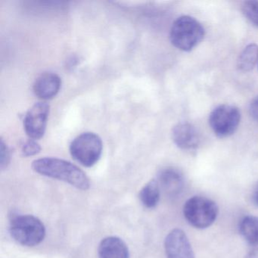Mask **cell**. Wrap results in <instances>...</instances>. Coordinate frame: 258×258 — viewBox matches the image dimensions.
<instances>
[{"label":"cell","instance_id":"obj_20","mask_svg":"<svg viewBox=\"0 0 258 258\" xmlns=\"http://www.w3.org/2000/svg\"><path fill=\"white\" fill-rule=\"evenodd\" d=\"M252 199L253 203L258 207V182L253 188V193H252Z\"/></svg>","mask_w":258,"mask_h":258},{"label":"cell","instance_id":"obj_15","mask_svg":"<svg viewBox=\"0 0 258 258\" xmlns=\"http://www.w3.org/2000/svg\"><path fill=\"white\" fill-rule=\"evenodd\" d=\"M258 62V46L251 43L246 46L238 56L237 67L242 72H248Z\"/></svg>","mask_w":258,"mask_h":258},{"label":"cell","instance_id":"obj_1","mask_svg":"<svg viewBox=\"0 0 258 258\" xmlns=\"http://www.w3.org/2000/svg\"><path fill=\"white\" fill-rule=\"evenodd\" d=\"M31 167L38 174L67 182L78 189L86 191L90 188V181L87 174L78 166L66 160L40 158L35 160Z\"/></svg>","mask_w":258,"mask_h":258},{"label":"cell","instance_id":"obj_19","mask_svg":"<svg viewBox=\"0 0 258 258\" xmlns=\"http://www.w3.org/2000/svg\"><path fill=\"white\" fill-rule=\"evenodd\" d=\"M250 115L258 122V96L253 99L249 108Z\"/></svg>","mask_w":258,"mask_h":258},{"label":"cell","instance_id":"obj_14","mask_svg":"<svg viewBox=\"0 0 258 258\" xmlns=\"http://www.w3.org/2000/svg\"><path fill=\"white\" fill-rule=\"evenodd\" d=\"M239 232L243 238L251 245H258V217L246 216L239 223Z\"/></svg>","mask_w":258,"mask_h":258},{"label":"cell","instance_id":"obj_4","mask_svg":"<svg viewBox=\"0 0 258 258\" xmlns=\"http://www.w3.org/2000/svg\"><path fill=\"white\" fill-rule=\"evenodd\" d=\"M219 209L217 204L206 197L194 196L186 201L183 214L190 225L197 229H206L217 219Z\"/></svg>","mask_w":258,"mask_h":258},{"label":"cell","instance_id":"obj_12","mask_svg":"<svg viewBox=\"0 0 258 258\" xmlns=\"http://www.w3.org/2000/svg\"><path fill=\"white\" fill-rule=\"evenodd\" d=\"M98 256L99 258H130L129 248L119 237L108 236L99 243Z\"/></svg>","mask_w":258,"mask_h":258},{"label":"cell","instance_id":"obj_7","mask_svg":"<svg viewBox=\"0 0 258 258\" xmlns=\"http://www.w3.org/2000/svg\"><path fill=\"white\" fill-rule=\"evenodd\" d=\"M49 114V105L46 102H38L27 112L24 120L25 132L32 140L42 138L46 132Z\"/></svg>","mask_w":258,"mask_h":258},{"label":"cell","instance_id":"obj_16","mask_svg":"<svg viewBox=\"0 0 258 258\" xmlns=\"http://www.w3.org/2000/svg\"><path fill=\"white\" fill-rule=\"evenodd\" d=\"M244 17L255 27L258 28V1H246L241 6Z\"/></svg>","mask_w":258,"mask_h":258},{"label":"cell","instance_id":"obj_2","mask_svg":"<svg viewBox=\"0 0 258 258\" xmlns=\"http://www.w3.org/2000/svg\"><path fill=\"white\" fill-rule=\"evenodd\" d=\"M205 34V28L200 22L190 16H182L170 28V42L176 49L189 52L202 41Z\"/></svg>","mask_w":258,"mask_h":258},{"label":"cell","instance_id":"obj_3","mask_svg":"<svg viewBox=\"0 0 258 258\" xmlns=\"http://www.w3.org/2000/svg\"><path fill=\"white\" fill-rule=\"evenodd\" d=\"M12 238L23 246L34 247L40 244L46 236L43 222L33 215H16L10 220Z\"/></svg>","mask_w":258,"mask_h":258},{"label":"cell","instance_id":"obj_10","mask_svg":"<svg viewBox=\"0 0 258 258\" xmlns=\"http://www.w3.org/2000/svg\"><path fill=\"white\" fill-rule=\"evenodd\" d=\"M156 179L161 189L170 197L177 196L183 189V176L176 169H164L158 173Z\"/></svg>","mask_w":258,"mask_h":258},{"label":"cell","instance_id":"obj_8","mask_svg":"<svg viewBox=\"0 0 258 258\" xmlns=\"http://www.w3.org/2000/svg\"><path fill=\"white\" fill-rule=\"evenodd\" d=\"M164 248L167 258H195L188 237L180 229H173L167 234Z\"/></svg>","mask_w":258,"mask_h":258},{"label":"cell","instance_id":"obj_6","mask_svg":"<svg viewBox=\"0 0 258 258\" xmlns=\"http://www.w3.org/2000/svg\"><path fill=\"white\" fill-rule=\"evenodd\" d=\"M241 113L237 107L231 105H219L214 108L209 117V124L217 137H230L238 129Z\"/></svg>","mask_w":258,"mask_h":258},{"label":"cell","instance_id":"obj_13","mask_svg":"<svg viewBox=\"0 0 258 258\" xmlns=\"http://www.w3.org/2000/svg\"><path fill=\"white\" fill-rule=\"evenodd\" d=\"M161 196V188L156 179H152L140 190V202L147 208H154L158 205Z\"/></svg>","mask_w":258,"mask_h":258},{"label":"cell","instance_id":"obj_18","mask_svg":"<svg viewBox=\"0 0 258 258\" xmlns=\"http://www.w3.org/2000/svg\"><path fill=\"white\" fill-rule=\"evenodd\" d=\"M10 163V152L4 140H1V158H0V166L3 170L8 167Z\"/></svg>","mask_w":258,"mask_h":258},{"label":"cell","instance_id":"obj_17","mask_svg":"<svg viewBox=\"0 0 258 258\" xmlns=\"http://www.w3.org/2000/svg\"><path fill=\"white\" fill-rule=\"evenodd\" d=\"M41 150L40 145L34 140H30L27 141L22 146V152L24 156L31 157L37 155Z\"/></svg>","mask_w":258,"mask_h":258},{"label":"cell","instance_id":"obj_5","mask_svg":"<svg viewBox=\"0 0 258 258\" xmlns=\"http://www.w3.org/2000/svg\"><path fill=\"white\" fill-rule=\"evenodd\" d=\"M102 149L103 145L99 136L93 133H84L71 143L70 153L80 164L90 167L100 159Z\"/></svg>","mask_w":258,"mask_h":258},{"label":"cell","instance_id":"obj_21","mask_svg":"<svg viewBox=\"0 0 258 258\" xmlns=\"http://www.w3.org/2000/svg\"><path fill=\"white\" fill-rule=\"evenodd\" d=\"M245 258H258V248L253 249L250 253H247Z\"/></svg>","mask_w":258,"mask_h":258},{"label":"cell","instance_id":"obj_11","mask_svg":"<svg viewBox=\"0 0 258 258\" xmlns=\"http://www.w3.org/2000/svg\"><path fill=\"white\" fill-rule=\"evenodd\" d=\"M61 78L54 73H44L40 75L34 85L36 96L43 100L55 97L61 88Z\"/></svg>","mask_w":258,"mask_h":258},{"label":"cell","instance_id":"obj_9","mask_svg":"<svg viewBox=\"0 0 258 258\" xmlns=\"http://www.w3.org/2000/svg\"><path fill=\"white\" fill-rule=\"evenodd\" d=\"M172 139L176 146L183 150L196 149L200 143V136L197 129L187 122H182L174 126Z\"/></svg>","mask_w":258,"mask_h":258}]
</instances>
